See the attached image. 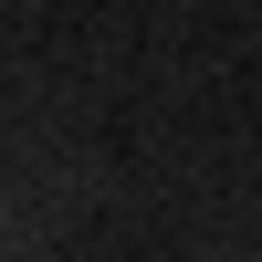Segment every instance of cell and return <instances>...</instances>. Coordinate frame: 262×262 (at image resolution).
<instances>
[{
    "label": "cell",
    "instance_id": "6da1fadb",
    "mask_svg": "<svg viewBox=\"0 0 262 262\" xmlns=\"http://www.w3.org/2000/svg\"><path fill=\"white\" fill-rule=\"evenodd\" d=\"M0 221H11V200H0Z\"/></svg>",
    "mask_w": 262,
    "mask_h": 262
}]
</instances>
